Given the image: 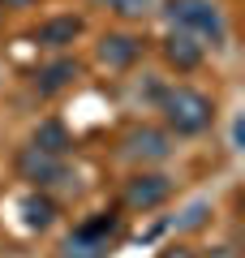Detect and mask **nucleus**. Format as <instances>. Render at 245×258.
Wrapping results in <instances>:
<instances>
[{
	"label": "nucleus",
	"instance_id": "1",
	"mask_svg": "<svg viewBox=\"0 0 245 258\" xmlns=\"http://www.w3.org/2000/svg\"><path fill=\"white\" fill-rule=\"evenodd\" d=\"M159 112H163V125L181 138H194V134L211 129V120H215V103L194 86H168L159 95Z\"/></svg>",
	"mask_w": 245,
	"mask_h": 258
},
{
	"label": "nucleus",
	"instance_id": "2",
	"mask_svg": "<svg viewBox=\"0 0 245 258\" xmlns=\"http://www.w3.org/2000/svg\"><path fill=\"white\" fill-rule=\"evenodd\" d=\"M120 232V215L116 211H99L91 220H82L65 241V258H108L112 241Z\"/></svg>",
	"mask_w": 245,
	"mask_h": 258
},
{
	"label": "nucleus",
	"instance_id": "3",
	"mask_svg": "<svg viewBox=\"0 0 245 258\" xmlns=\"http://www.w3.org/2000/svg\"><path fill=\"white\" fill-rule=\"evenodd\" d=\"M168 18H172L176 30H185V35H194L202 47L207 43H224V18H219V9L211 5V0H168Z\"/></svg>",
	"mask_w": 245,
	"mask_h": 258
},
{
	"label": "nucleus",
	"instance_id": "4",
	"mask_svg": "<svg viewBox=\"0 0 245 258\" xmlns=\"http://www.w3.org/2000/svg\"><path fill=\"white\" fill-rule=\"evenodd\" d=\"M172 198V181L163 172H134L125 181V207L129 211H155Z\"/></svg>",
	"mask_w": 245,
	"mask_h": 258
},
{
	"label": "nucleus",
	"instance_id": "5",
	"mask_svg": "<svg viewBox=\"0 0 245 258\" xmlns=\"http://www.w3.org/2000/svg\"><path fill=\"white\" fill-rule=\"evenodd\" d=\"M13 164H18V176H22V181L39 185V189H47V185H56V181H65V176H69L65 159L43 155V151H35V147H22Z\"/></svg>",
	"mask_w": 245,
	"mask_h": 258
},
{
	"label": "nucleus",
	"instance_id": "6",
	"mask_svg": "<svg viewBox=\"0 0 245 258\" xmlns=\"http://www.w3.org/2000/svg\"><path fill=\"white\" fill-rule=\"evenodd\" d=\"M163 60L172 64L176 74H194V69L207 60V47L194 35H185V30H172V35L163 39Z\"/></svg>",
	"mask_w": 245,
	"mask_h": 258
},
{
	"label": "nucleus",
	"instance_id": "7",
	"mask_svg": "<svg viewBox=\"0 0 245 258\" xmlns=\"http://www.w3.org/2000/svg\"><path fill=\"white\" fill-rule=\"evenodd\" d=\"M168 151H172V142H168V134L163 129H129L125 134V155L134 159H168Z\"/></svg>",
	"mask_w": 245,
	"mask_h": 258
},
{
	"label": "nucleus",
	"instance_id": "8",
	"mask_svg": "<svg viewBox=\"0 0 245 258\" xmlns=\"http://www.w3.org/2000/svg\"><path fill=\"white\" fill-rule=\"evenodd\" d=\"M138 56H142V39L138 35H103V43H99V60L108 69H129Z\"/></svg>",
	"mask_w": 245,
	"mask_h": 258
},
{
	"label": "nucleus",
	"instance_id": "9",
	"mask_svg": "<svg viewBox=\"0 0 245 258\" xmlns=\"http://www.w3.org/2000/svg\"><path fill=\"white\" fill-rule=\"evenodd\" d=\"M78 35H82V18L60 13V18H47L43 26L35 30V43H43V47H65V43H73Z\"/></svg>",
	"mask_w": 245,
	"mask_h": 258
},
{
	"label": "nucleus",
	"instance_id": "10",
	"mask_svg": "<svg viewBox=\"0 0 245 258\" xmlns=\"http://www.w3.org/2000/svg\"><path fill=\"white\" fill-rule=\"evenodd\" d=\"M73 78H78V60L60 56V60H52V64H43V69H35V91H39V95H56V91H65Z\"/></svg>",
	"mask_w": 245,
	"mask_h": 258
},
{
	"label": "nucleus",
	"instance_id": "11",
	"mask_svg": "<svg viewBox=\"0 0 245 258\" xmlns=\"http://www.w3.org/2000/svg\"><path fill=\"white\" fill-rule=\"evenodd\" d=\"M56 215H60V207H56L43 189H39V194H26V198H22V224H26V228L43 232V228H52V224H56Z\"/></svg>",
	"mask_w": 245,
	"mask_h": 258
},
{
	"label": "nucleus",
	"instance_id": "12",
	"mask_svg": "<svg viewBox=\"0 0 245 258\" xmlns=\"http://www.w3.org/2000/svg\"><path fill=\"white\" fill-rule=\"evenodd\" d=\"M30 147H35V151H43V155H56V159H65V155H69V147H73V138H69V129H65L60 120H43V125L35 129Z\"/></svg>",
	"mask_w": 245,
	"mask_h": 258
},
{
	"label": "nucleus",
	"instance_id": "13",
	"mask_svg": "<svg viewBox=\"0 0 245 258\" xmlns=\"http://www.w3.org/2000/svg\"><path fill=\"white\" fill-rule=\"evenodd\" d=\"M112 13H120V18H146L151 13V0H103Z\"/></svg>",
	"mask_w": 245,
	"mask_h": 258
},
{
	"label": "nucleus",
	"instance_id": "14",
	"mask_svg": "<svg viewBox=\"0 0 245 258\" xmlns=\"http://www.w3.org/2000/svg\"><path fill=\"white\" fill-rule=\"evenodd\" d=\"M159 258H198V254H194L190 245H168V249H163Z\"/></svg>",
	"mask_w": 245,
	"mask_h": 258
},
{
	"label": "nucleus",
	"instance_id": "15",
	"mask_svg": "<svg viewBox=\"0 0 245 258\" xmlns=\"http://www.w3.org/2000/svg\"><path fill=\"white\" fill-rule=\"evenodd\" d=\"M5 13H9V0H0V18H5Z\"/></svg>",
	"mask_w": 245,
	"mask_h": 258
}]
</instances>
